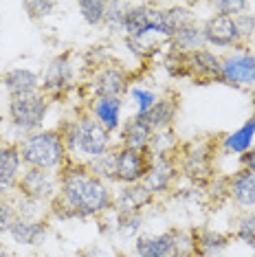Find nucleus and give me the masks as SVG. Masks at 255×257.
I'll return each mask as SVG.
<instances>
[{"label": "nucleus", "mask_w": 255, "mask_h": 257, "mask_svg": "<svg viewBox=\"0 0 255 257\" xmlns=\"http://www.w3.org/2000/svg\"><path fill=\"white\" fill-rule=\"evenodd\" d=\"M176 114H178V103L170 97H159V101H156L146 114H139V116H141L154 132H159V130H170Z\"/></svg>", "instance_id": "obj_25"}, {"label": "nucleus", "mask_w": 255, "mask_h": 257, "mask_svg": "<svg viewBox=\"0 0 255 257\" xmlns=\"http://www.w3.org/2000/svg\"><path fill=\"white\" fill-rule=\"evenodd\" d=\"M233 237L248 248H255V211H242L235 220Z\"/></svg>", "instance_id": "obj_29"}, {"label": "nucleus", "mask_w": 255, "mask_h": 257, "mask_svg": "<svg viewBox=\"0 0 255 257\" xmlns=\"http://www.w3.org/2000/svg\"><path fill=\"white\" fill-rule=\"evenodd\" d=\"M16 218H18V213H16V202L11 200L9 196H0V237L9 235V229Z\"/></svg>", "instance_id": "obj_35"}, {"label": "nucleus", "mask_w": 255, "mask_h": 257, "mask_svg": "<svg viewBox=\"0 0 255 257\" xmlns=\"http://www.w3.org/2000/svg\"><path fill=\"white\" fill-rule=\"evenodd\" d=\"M57 191H60V174L55 172L25 167V172L18 180V196L42 204H51V200L57 196Z\"/></svg>", "instance_id": "obj_9"}, {"label": "nucleus", "mask_w": 255, "mask_h": 257, "mask_svg": "<svg viewBox=\"0 0 255 257\" xmlns=\"http://www.w3.org/2000/svg\"><path fill=\"white\" fill-rule=\"evenodd\" d=\"M176 178H178V163L174 161V156H150V165L146 178H143V185L152 191L154 198L167 194L176 183Z\"/></svg>", "instance_id": "obj_13"}, {"label": "nucleus", "mask_w": 255, "mask_h": 257, "mask_svg": "<svg viewBox=\"0 0 255 257\" xmlns=\"http://www.w3.org/2000/svg\"><path fill=\"white\" fill-rule=\"evenodd\" d=\"M79 16L88 27H101L106 20V11H108V3L103 0H82L77 3Z\"/></svg>", "instance_id": "obj_28"}, {"label": "nucleus", "mask_w": 255, "mask_h": 257, "mask_svg": "<svg viewBox=\"0 0 255 257\" xmlns=\"http://www.w3.org/2000/svg\"><path fill=\"white\" fill-rule=\"evenodd\" d=\"M220 81L235 88L255 86V53L246 46L233 49L220 60Z\"/></svg>", "instance_id": "obj_7"}, {"label": "nucleus", "mask_w": 255, "mask_h": 257, "mask_svg": "<svg viewBox=\"0 0 255 257\" xmlns=\"http://www.w3.org/2000/svg\"><path fill=\"white\" fill-rule=\"evenodd\" d=\"M183 172L189 180H194L196 185H205L211 180V161H209V150L205 145H194V150H185L183 156Z\"/></svg>", "instance_id": "obj_22"}, {"label": "nucleus", "mask_w": 255, "mask_h": 257, "mask_svg": "<svg viewBox=\"0 0 255 257\" xmlns=\"http://www.w3.org/2000/svg\"><path fill=\"white\" fill-rule=\"evenodd\" d=\"M178 150V139L174 130H159L152 134V141H150L148 154L150 156H172Z\"/></svg>", "instance_id": "obj_27"}, {"label": "nucleus", "mask_w": 255, "mask_h": 257, "mask_svg": "<svg viewBox=\"0 0 255 257\" xmlns=\"http://www.w3.org/2000/svg\"><path fill=\"white\" fill-rule=\"evenodd\" d=\"M18 152L25 167L44 169L60 174L71 163L68 152L64 148L60 130H40L18 141Z\"/></svg>", "instance_id": "obj_3"}, {"label": "nucleus", "mask_w": 255, "mask_h": 257, "mask_svg": "<svg viewBox=\"0 0 255 257\" xmlns=\"http://www.w3.org/2000/svg\"><path fill=\"white\" fill-rule=\"evenodd\" d=\"M220 145H222V150L227 154H235V156H242L244 152L251 150L255 145V114L248 116L237 130L229 132Z\"/></svg>", "instance_id": "obj_26"}, {"label": "nucleus", "mask_w": 255, "mask_h": 257, "mask_svg": "<svg viewBox=\"0 0 255 257\" xmlns=\"http://www.w3.org/2000/svg\"><path fill=\"white\" fill-rule=\"evenodd\" d=\"M22 9L27 11V16L31 20H44L57 9V3H49V0H29L22 5Z\"/></svg>", "instance_id": "obj_36"}, {"label": "nucleus", "mask_w": 255, "mask_h": 257, "mask_svg": "<svg viewBox=\"0 0 255 257\" xmlns=\"http://www.w3.org/2000/svg\"><path fill=\"white\" fill-rule=\"evenodd\" d=\"M112 198L106 180L90 174L84 163H68L60 172V191L49 209L60 220L99 218L112 211Z\"/></svg>", "instance_id": "obj_1"}, {"label": "nucleus", "mask_w": 255, "mask_h": 257, "mask_svg": "<svg viewBox=\"0 0 255 257\" xmlns=\"http://www.w3.org/2000/svg\"><path fill=\"white\" fill-rule=\"evenodd\" d=\"M220 60L222 57L209 46L189 53L187 55L189 77H194L196 81H220Z\"/></svg>", "instance_id": "obj_17"}, {"label": "nucleus", "mask_w": 255, "mask_h": 257, "mask_svg": "<svg viewBox=\"0 0 255 257\" xmlns=\"http://www.w3.org/2000/svg\"><path fill=\"white\" fill-rule=\"evenodd\" d=\"M75 60L71 53H60L46 64L42 73V92L46 97H64L75 88Z\"/></svg>", "instance_id": "obj_8"}, {"label": "nucleus", "mask_w": 255, "mask_h": 257, "mask_svg": "<svg viewBox=\"0 0 255 257\" xmlns=\"http://www.w3.org/2000/svg\"><path fill=\"white\" fill-rule=\"evenodd\" d=\"M117 215V213H114ZM143 222H146V213H125V215H117V224L114 229L121 237H139L143 229Z\"/></svg>", "instance_id": "obj_31"}, {"label": "nucleus", "mask_w": 255, "mask_h": 257, "mask_svg": "<svg viewBox=\"0 0 255 257\" xmlns=\"http://www.w3.org/2000/svg\"><path fill=\"white\" fill-rule=\"evenodd\" d=\"M240 169H246V172L255 174V145L248 152H244V154L240 156Z\"/></svg>", "instance_id": "obj_38"}, {"label": "nucleus", "mask_w": 255, "mask_h": 257, "mask_svg": "<svg viewBox=\"0 0 255 257\" xmlns=\"http://www.w3.org/2000/svg\"><path fill=\"white\" fill-rule=\"evenodd\" d=\"M128 7H130V3H117V0H114V3H108L103 27H106L110 33H123V18H125Z\"/></svg>", "instance_id": "obj_32"}, {"label": "nucleus", "mask_w": 255, "mask_h": 257, "mask_svg": "<svg viewBox=\"0 0 255 257\" xmlns=\"http://www.w3.org/2000/svg\"><path fill=\"white\" fill-rule=\"evenodd\" d=\"M135 253L137 257H191L196 255L194 233L187 229L141 233L135 239Z\"/></svg>", "instance_id": "obj_5"}, {"label": "nucleus", "mask_w": 255, "mask_h": 257, "mask_svg": "<svg viewBox=\"0 0 255 257\" xmlns=\"http://www.w3.org/2000/svg\"><path fill=\"white\" fill-rule=\"evenodd\" d=\"M227 196L240 209L253 211L255 209V174L246 169H237L233 176L227 178Z\"/></svg>", "instance_id": "obj_19"}, {"label": "nucleus", "mask_w": 255, "mask_h": 257, "mask_svg": "<svg viewBox=\"0 0 255 257\" xmlns=\"http://www.w3.org/2000/svg\"><path fill=\"white\" fill-rule=\"evenodd\" d=\"M0 257H16V255L11 253V250H9L7 246H3V244H0Z\"/></svg>", "instance_id": "obj_39"}, {"label": "nucleus", "mask_w": 255, "mask_h": 257, "mask_svg": "<svg viewBox=\"0 0 255 257\" xmlns=\"http://www.w3.org/2000/svg\"><path fill=\"white\" fill-rule=\"evenodd\" d=\"M156 200L154 194L143 183L139 185H123L112 198V213H146V209Z\"/></svg>", "instance_id": "obj_15"}, {"label": "nucleus", "mask_w": 255, "mask_h": 257, "mask_svg": "<svg viewBox=\"0 0 255 257\" xmlns=\"http://www.w3.org/2000/svg\"><path fill=\"white\" fill-rule=\"evenodd\" d=\"M253 42H255V40H253ZM253 53H255V51H253Z\"/></svg>", "instance_id": "obj_42"}, {"label": "nucleus", "mask_w": 255, "mask_h": 257, "mask_svg": "<svg viewBox=\"0 0 255 257\" xmlns=\"http://www.w3.org/2000/svg\"><path fill=\"white\" fill-rule=\"evenodd\" d=\"M152 134H154L152 127H150L139 114H135L128 121H123V125H121L119 145L121 148H128V150H135V152H148L150 141H152Z\"/></svg>", "instance_id": "obj_20"}, {"label": "nucleus", "mask_w": 255, "mask_h": 257, "mask_svg": "<svg viewBox=\"0 0 255 257\" xmlns=\"http://www.w3.org/2000/svg\"><path fill=\"white\" fill-rule=\"evenodd\" d=\"M205 46L207 42H205V33H202V25H198L194 18L185 22L183 27H178L170 40V49L181 55H189L194 51L205 49Z\"/></svg>", "instance_id": "obj_23"}, {"label": "nucleus", "mask_w": 255, "mask_h": 257, "mask_svg": "<svg viewBox=\"0 0 255 257\" xmlns=\"http://www.w3.org/2000/svg\"><path fill=\"white\" fill-rule=\"evenodd\" d=\"M90 99L97 97H119L123 99L132 88L130 73L119 64H103L90 79Z\"/></svg>", "instance_id": "obj_10"}, {"label": "nucleus", "mask_w": 255, "mask_h": 257, "mask_svg": "<svg viewBox=\"0 0 255 257\" xmlns=\"http://www.w3.org/2000/svg\"><path fill=\"white\" fill-rule=\"evenodd\" d=\"M237 27H240V33H242V40H244V44L248 40H255V14L251 11H244V14H240L235 18Z\"/></svg>", "instance_id": "obj_37"}, {"label": "nucleus", "mask_w": 255, "mask_h": 257, "mask_svg": "<svg viewBox=\"0 0 255 257\" xmlns=\"http://www.w3.org/2000/svg\"><path fill=\"white\" fill-rule=\"evenodd\" d=\"M209 7L213 9V14H216V16H229V18H237L240 14L248 11L251 5L244 3V0H216V3H211Z\"/></svg>", "instance_id": "obj_34"}, {"label": "nucleus", "mask_w": 255, "mask_h": 257, "mask_svg": "<svg viewBox=\"0 0 255 257\" xmlns=\"http://www.w3.org/2000/svg\"><path fill=\"white\" fill-rule=\"evenodd\" d=\"M46 235H49V222L46 220L16 218L9 229V237L20 246H42Z\"/></svg>", "instance_id": "obj_21"}, {"label": "nucleus", "mask_w": 255, "mask_h": 257, "mask_svg": "<svg viewBox=\"0 0 255 257\" xmlns=\"http://www.w3.org/2000/svg\"><path fill=\"white\" fill-rule=\"evenodd\" d=\"M150 156L148 152H135L117 145L114 148V183L123 185H139L143 183L148 174Z\"/></svg>", "instance_id": "obj_12"}, {"label": "nucleus", "mask_w": 255, "mask_h": 257, "mask_svg": "<svg viewBox=\"0 0 255 257\" xmlns=\"http://www.w3.org/2000/svg\"><path fill=\"white\" fill-rule=\"evenodd\" d=\"M25 172L18 143H9L0 139V196H9L18 191V180Z\"/></svg>", "instance_id": "obj_14"}, {"label": "nucleus", "mask_w": 255, "mask_h": 257, "mask_svg": "<svg viewBox=\"0 0 255 257\" xmlns=\"http://www.w3.org/2000/svg\"><path fill=\"white\" fill-rule=\"evenodd\" d=\"M202 33H205V42L209 49H240L244 46V40H242L240 27H237L235 18H229V16H216L205 20L202 25Z\"/></svg>", "instance_id": "obj_11"}, {"label": "nucleus", "mask_w": 255, "mask_h": 257, "mask_svg": "<svg viewBox=\"0 0 255 257\" xmlns=\"http://www.w3.org/2000/svg\"><path fill=\"white\" fill-rule=\"evenodd\" d=\"M128 97H130L132 103H135L137 114H146L148 110L159 101V95L150 88H143V86H132V88L128 90Z\"/></svg>", "instance_id": "obj_33"}, {"label": "nucleus", "mask_w": 255, "mask_h": 257, "mask_svg": "<svg viewBox=\"0 0 255 257\" xmlns=\"http://www.w3.org/2000/svg\"><path fill=\"white\" fill-rule=\"evenodd\" d=\"M123 36L128 40H141V42H154L152 38L170 42L174 27L167 18V9L152 3H130L123 18Z\"/></svg>", "instance_id": "obj_4"}, {"label": "nucleus", "mask_w": 255, "mask_h": 257, "mask_svg": "<svg viewBox=\"0 0 255 257\" xmlns=\"http://www.w3.org/2000/svg\"><path fill=\"white\" fill-rule=\"evenodd\" d=\"M60 134L71 163H88L114 150L112 134L88 112L79 114L73 121H66L60 127Z\"/></svg>", "instance_id": "obj_2"}, {"label": "nucleus", "mask_w": 255, "mask_h": 257, "mask_svg": "<svg viewBox=\"0 0 255 257\" xmlns=\"http://www.w3.org/2000/svg\"><path fill=\"white\" fill-rule=\"evenodd\" d=\"M86 167L90 169V174H95L97 178L106 180V183H114V150H110L108 154L103 156H97L88 163H84Z\"/></svg>", "instance_id": "obj_30"}, {"label": "nucleus", "mask_w": 255, "mask_h": 257, "mask_svg": "<svg viewBox=\"0 0 255 257\" xmlns=\"http://www.w3.org/2000/svg\"><path fill=\"white\" fill-rule=\"evenodd\" d=\"M49 108H51V99L44 92L9 99L7 114L14 132L25 139L33 132L44 130L42 125L46 121V114H49Z\"/></svg>", "instance_id": "obj_6"}, {"label": "nucleus", "mask_w": 255, "mask_h": 257, "mask_svg": "<svg viewBox=\"0 0 255 257\" xmlns=\"http://www.w3.org/2000/svg\"><path fill=\"white\" fill-rule=\"evenodd\" d=\"M253 106H255V90H253ZM255 114V112H253Z\"/></svg>", "instance_id": "obj_40"}, {"label": "nucleus", "mask_w": 255, "mask_h": 257, "mask_svg": "<svg viewBox=\"0 0 255 257\" xmlns=\"http://www.w3.org/2000/svg\"><path fill=\"white\" fill-rule=\"evenodd\" d=\"M251 257H255V248H253V253H251Z\"/></svg>", "instance_id": "obj_41"}, {"label": "nucleus", "mask_w": 255, "mask_h": 257, "mask_svg": "<svg viewBox=\"0 0 255 257\" xmlns=\"http://www.w3.org/2000/svg\"><path fill=\"white\" fill-rule=\"evenodd\" d=\"M194 248L198 257H220L229 248L231 237L216 229H194Z\"/></svg>", "instance_id": "obj_24"}, {"label": "nucleus", "mask_w": 255, "mask_h": 257, "mask_svg": "<svg viewBox=\"0 0 255 257\" xmlns=\"http://www.w3.org/2000/svg\"><path fill=\"white\" fill-rule=\"evenodd\" d=\"M3 86L9 92V99L27 97L42 92V77L31 68H11V71L5 73Z\"/></svg>", "instance_id": "obj_18"}, {"label": "nucleus", "mask_w": 255, "mask_h": 257, "mask_svg": "<svg viewBox=\"0 0 255 257\" xmlns=\"http://www.w3.org/2000/svg\"><path fill=\"white\" fill-rule=\"evenodd\" d=\"M88 114L95 116L110 134L119 132L123 125V99L119 97H97L90 99Z\"/></svg>", "instance_id": "obj_16"}]
</instances>
